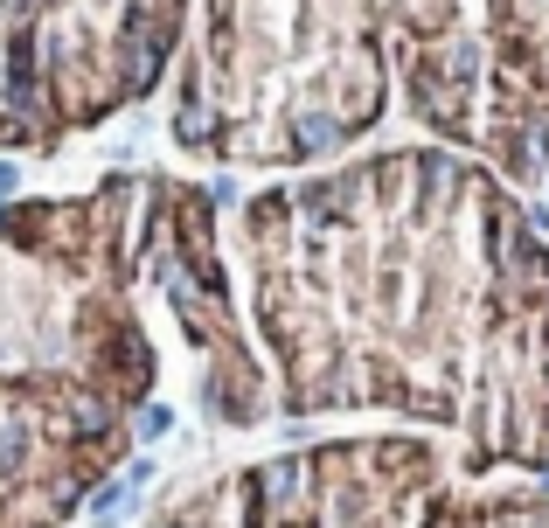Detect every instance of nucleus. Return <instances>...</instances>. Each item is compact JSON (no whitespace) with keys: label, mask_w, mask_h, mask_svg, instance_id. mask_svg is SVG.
Wrapping results in <instances>:
<instances>
[{"label":"nucleus","mask_w":549,"mask_h":528,"mask_svg":"<svg viewBox=\"0 0 549 528\" xmlns=\"http://www.w3.org/2000/svg\"><path fill=\"white\" fill-rule=\"evenodd\" d=\"M167 431H174V410L167 403H146L139 410V438H167Z\"/></svg>","instance_id":"obj_1"},{"label":"nucleus","mask_w":549,"mask_h":528,"mask_svg":"<svg viewBox=\"0 0 549 528\" xmlns=\"http://www.w3.org/2000/svg\"><path fill=\"white\" fill-rule=\"evenodd\" d=\"M0 195H14V167L7 160H0Z\"/></svg>","instance_id":"obj_2"}]
</instances>
